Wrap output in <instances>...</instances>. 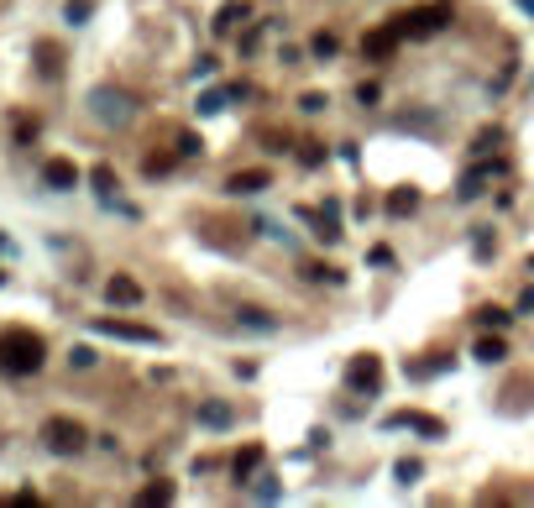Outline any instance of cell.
I'll list each match as a JSON object with an SVG mask.
<instances>
[{"label": "cell", "instance_id": "cell-1", "mask_svg": "<svg viewBox=\"0 0 534 508\" xmlns=\"http://www.w3.org/2000/svg\"><path fill=\"white\" fill-rule=\"evenodd\" d=\"M42 361H48V346H42L37 330H5V335H0V367H5L11 378L42 372Z\"/></svg>", "mask_w": 534, "mask_h": 508}, {"label": "cell", "instance_id": "cell-2", "mask_svg": "<svg viewBox=\"0 0 534 508\" xmlns=\"http://www.w3.org/2000/svg\"><path fill=\"white\" fill-rule=\"evenodd\" d=\"M42 446L53 450V456H79V450L89 446V430L79 424V419L53 414L48 424H42Z\"/></svg>", "mask_w": 534, "mask_h": 508}, {"label": "cell", "instance_id": "cell-3", "mask_svg": "<svg viewBox=\"0 0 534 508\" xmlns=\"http://www.w3.org/2000/svg\"><path fill=\"white\" fill-rule=\"evenodd\" d=\"M404 37H435V31L450 22V0H430V5H414V11H404V16H393Z\"/></svg>", "mask_w": 534, "mask_h": 508}, {"label": "cell", "instance_id": "cell-4", "mask_svg": "<svg viewBox=\"0 0 534 508\" xmlns=\"http://www.w3.org/2000/svg\"><path fill=\"white\" fill-rule=\"evenodd\" d=\"M100 335H116V341H137V346H157V330L152 325H131V320H94Z\"/></svg>", "mask_w": 534, "mask_h": 508}, {"label": "cell", "instance_id": "cell-5", "mask_svg": "<svg viewBox=\"0 0 534 508\" xmlns=\"http://www.w3.org/2000/svg\"><path fill=\"white\" fill-rule=\"evenodd\" d=\"M398 42H404V31H398V22H387V27H378V31H367V37H361V53H367V58H387Z\"/></svg>", "mask_w": 534, "mask_h": 508}, {"label": "cell", "instance_id": "cell-6", "mask_svg": "<svg viewBox=\"0 0 534 508\" xmlns=\"http://www.w3.org/2000/svg\"><path fill=\"white\" fill-rule=\"evenodd\" d=\"M346 383H352V388H378V383H383V361L378 357H356L352 361V372H346Z\"/></svg>", "mask_w": 534, "mask_h": 508}, {"label": "cell", "instance_id": "cell-7", "mask_svg": "<svg viewBox=\"0 0 534 508\" xmlns=\"http://www.w3.org/2000/svg\"><path fill=\"white\" fill-rule=\"evenodd\" d=\"M94 116L100 120H126L131 116V100H126V94H111V90H94Z\"/></svg>", "mask_w": 534, "mask_h": 508}, {"label": "cell", "instance_id": "cell-8", "mask_svg": "<svg viewBox=\"0 0 534 508\" xmlns=\"http://www.w3.org/2000/svg\"><path fill=\"white\" fill-rule=\"evenodd\" d=\"M267 183H272V174H267V168H246V174H231V183H226V189H231V194H263Z\"/></svg>", "mask_w": 534, "mask_h": 508}, {"label": "cell", "instance_id": "cell-9", "mask_svg": "<svg viewBox=\"0 0 534 508\" xmlns=\"http://www.w3.org/2000/svg\"><path fill=\"white\" fill-rule=\"evenodd\" d=\"M105 299H111V304H137V299H142V283H137V278H126V272H116V278L105 283Z\"/></svg>", "mask_w": 534, "mask_h": 508}, {"label": "cell", "instance_id": "cell-10", "mask_svg": "<svg viewBox=\"0 0 534 508\" xmlns=\"http://www.w3.org/2000/svg\"><path fill=\"white\" fill-rule=\"evenodd\" d=\"M42 179H48V189H74V183H79V168H74L68 157H53V163L42 168Z\"/></svg>", "mask_w": 534, "mask_h": 508}, {"label": "cell", "instance_id": "cell-11", "mask_svg": "<svg viewBox=\"0 0 534 508\" xmlns=\"http://www.w3.org/2000/svg\"><path fill=\"white\" fill-rule=\"evenodd\" d=\"M246 16H252V5H246V0H226V5H220V16H215V31L226 37V31L236 27V22H246Z\"/></svg>", "mask_w": 534, "mask_h": 508}, {"label": "cell", "instance_id": "cell-12", "mask_svg": "<svg viewBox=\"0 0 534 508\" xmlns=\"http://www.w3.org/2000/svg\"><path fill=\"white\" fill-rule=\"evenodd\" d=\"M263 467V446H246L236 450V461H231V472H236V482H252V472Z\"/></svg>", "mask_w": 534, "mask_h": 508}, {"label": "cell", "instance_id": "cell-13", "mask_svg": "<svg viewBox=\"0 0 534 508\" xmlns=\"http://www.w3.org/2000/svg\"><path fill=\"white\" fill-rule=\"evenodd\" d=\"M419 205V189H393L387 194V215H409Z\"/></svg>", "mask_w": 534, "mask_h": 508}, {"label": "cell", "instance_id": "cell-14", "mask_svg": "<svg viewBox=\"0 0 534 508\" xmlns=\"http://www.w3.org/2000/svg\"><path fill=\"white\" fill-rule=\"evenodd\" d=\"M503 357H508V346L498 335H482V341H476V361H503Z\"/></svg>", "mask_w": 534, "mask_h": 508}, {"label": "cell", "instance_id": "cell-15", "mask_svg": "<svg viewBox=\"0 0 534 508\" xmlns=\"http://www.w3.org/2000/svg\"><path fill=\"white\" fill-rule=\"evenodd\" d=\"M137 504H174V487H168V482H152V487L137 493Z\"/></svg>", "mask_w": 534, "mask_h": 508}, {"label": "cell", "instance_id": "cell-16", "mask_svg": "<svg viewBox=\"0 0 534 508\" xmlns=\"http://www.w3.org/2000/svg\"><path fill=\"white\" fill-rule=\"evenodd\" d=\"M398 424H409V430H424V435H441V430H445L441 419H430V414H398Z\"/></svg>", "mask_w": 534, "mask_h": 508}, {"label": "cell", "instance_id": "cell-17", "mask_svg": "<svg viewBox=\"0 0 534 508\" xmlns=\"http://www.w3.org/2000/svg\"><path fill=\"white\" fill-rule=\"evenodd\" d=\"M200 419H205V424H215V430H226V424H231V409H226V404H205V409H200Z\"/></svg>", "mask_w": 534, "mask_h": 508}, {"label": "cell", "instance_id": "cell-18", "mask_svg": "<svg viewBox=\"0 0 534 508\" xmlns=\"http://www.w3.org/2000/svg\"><path fill=\"white\" fill-rule=\"evenodd\" d=\"M309 48H315V58H335V48H341V42H335V37H330V31H320V37H315V42H309Z\"/></svg>", "mask_w": 534, "mask_h": 508}, {"label": "cell", "instance_id": "cell-19", "mask_svg": "<svg viewBox=\"0 0 534 508\" xmlns=\"http://www.w3.org/2000/svg\"><path fill=\"white\" fill-rule=\"evenodd\" d=\"M236 320H241V325H252V330H272V320H267L263 309H241Z\"/></svg>", "mask_w": 534, "mask_h": 508}, {"label": "cell", "instance_id": "cell-20", "mask_svg": "<svg viewBox=\"0 0 534 508\" xmlns=\"http://www.w3.org/2000/svg\"><path fill=\"white\" fill-rule=\"evenodd\" d=\"M94 189H100V194H111V189H116V174H111V168H105V163H100V168H94Z\"/></svg>", "mask_w": 534, "mask_h": 508}, {"label": "cell", "instance_id": "cell-21", "mask_svg": "<svg viewBox=\"0 0 534 508\" xmlns=\"http://www.w3.org/2000/svg\"><path fill=\"white\" fill-rule=\"evenodd\" d=\"M508 320H513V315H508V309H482V325H498V330H503Z\"/></svg>", "mask_w": 534, "mask_h": 508}, {"label": "cell", "instance_id": "cell-22", "mask_svg": "<svg viewBox=\"0 0 534 508\" xmlns=\"http://www.w3.org/2000/svg\"><path fill=\"white\" fill-rule=\"evenodd\" d=\"M37 58H42V74H58V53L53 48H37Z\"/></svg>", "mask_w": 534, "mask_h": 508}, {"label": "cell", "instance_id": "cell-23", "mask_svg": "<svg viewBox=\"0 0 534 508\" xmlns=\"http://www.w3.org/2000/svg\"><path fill=\"white\" fill-rule=\"evenodd\" d=\"M0 283H5V272H0Z\"/></svg>", "mask_w": 534, "mask_h": 508}]
</instances>
